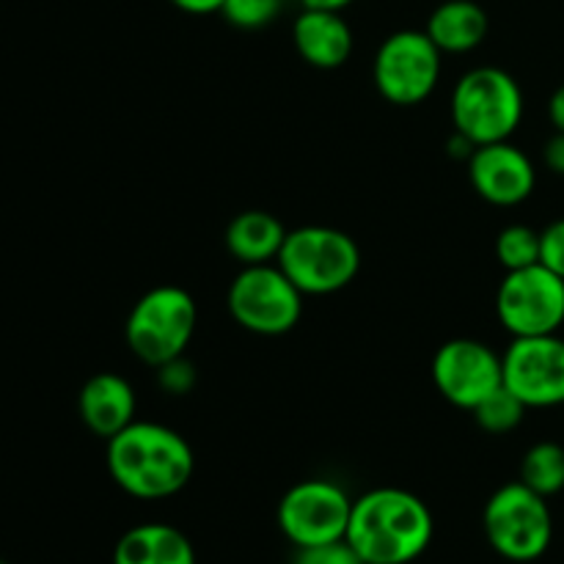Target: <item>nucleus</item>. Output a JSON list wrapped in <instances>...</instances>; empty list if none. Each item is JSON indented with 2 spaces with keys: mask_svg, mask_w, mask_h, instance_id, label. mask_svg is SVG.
<instances>
[{
  "mask_svg": "<svg viewBox=\"0 0 564 564\" xmlns=\"http://www.w3.org/2000/svg\"><path fill=\"white\" fill-rule=\"evenodd\" d=\"M108 471L132 499L163 501L191 482L196 455L176 430L135 419L108 441Z\"/></svg>",
  "mask_w": 564,
  "mask_h": 564,
  "instance_id": "f257e3e1",
  "label": "nucleus"
},
{
  "mask_svg": "<svg viewBox=\"0 0 564 564\" xmlns=\"http://www.w3.org/2000/svg\"><path fill=\"white\" fill-rule=\"evenodd\" d=\"M433 512L416 494L375 488L352 499L345 540L364 564H411L433 543Z\"/></svg>",
  "mask_w": 564,
  "mask_h": 564,
  "instance_id": "f03ea898",
  "label": "nucleus"
},
{
  "mask_svg": "<svg viewBox=\"0 0 564 564\" xmlns=\"http://www.w3.org/2000/svg\"><path fill=\"white\" fill-rule=\"evenodd\" d=\"M521 83L499 66L468 69L452 88L449 113L455 132L474 147L510 141L523 121Z\"/></svg>",
  "mask_w": 564,
  "mask_h": 564,
  "instance_id": "7ed1b4c3",
  "label": "nucleus"
},
{
  "mask_svg": "<svg viewBox=\"0 0 564 564\" xmlns=\"http://www.w3.org/2000/svg\"><path fill=\"white\" fill-rule=\"evenodd\" d=\"M279 268L303 295H334L361 270V251L347 231L334 226H301L286 231Z\"/></svg>",
  "mask_w": 564,
  "mask_h": 564,
  "instance_id": "20e7f679",
  "label": "nucleus"
},
{
  "mask_svg": "<svg viewBox=\"0 0 564 564\" xmlns=\"http://www.w3.org/2000/svg\"><path fill=\"white\" fill-rule=\"evenodd\" d=\"M198 306L182 286L163 284L138 297L127 317L124 336L143 364L158 369L171 358L185 356L196 336Z\"/></svg>",
  "mask_w": 564,
  "mask_h": 564,
  "instance_id": "39448f33",
  "label": "nucleus"
},
{
  "mask_svg": "<svg viewBox=\"0 0 564 564\" xmlns=\"http://www.w3.org/2000/svg\"><path fill=\"white\" fill-rule=\"evenodd\" d=\"M482 529L490 549L510 562H534L551 549L554 516L549 499L518 482L501 485L488 499Z\"/></svg>",
  "mask_w": 564,
  "mask_h": 564,
  "instance_id": "423d86ee",
  "label": "nucleus"
},
{
  "mask_svg": "<svg viewBox=\"0 0 564 564\" xmlns=\"http://www.w3.org/2000/svg\"><path fill=\"white\" fill-rule=\"evenodd\" d=\"M226 306L240 328L257 336H281L301 323L303 292L292 284L279 262L246 264L231 279Z\"/></svg>",
  "mask_w": 564,
  "mask_h": 564,
  "instance_id": "0eeeda50",
  "label": "nucleus"
},
{
  "mask_svg": "<svg viewBox=\"0 0 564 564\" xmlns=\"http://www.w3.org/2000/svg\"><path fill=\"white\" fill-rule=\"evenodd\" d=\"M496 317L507 334H560L564 325V279L545 264L510 270L496 292Z\"/></svg>",
  "mask_w": 564,
  "mask_h": 564,
  "instance_id": "6e6552de",
  "label": "nucleus"
},
{
  "mask_svg": "<svg viewBox=\"0 0 564 564\" xmlns=\"http://www.w3.org/2000/svg\"><path fill=\"white\" fill-rule=\"evenodd\" d=\"M350 512V494L334 479H303L281 496L275 521L295 549H306L345 540Z\"/></svg>",
  "mask_w": 564,
  "mask_h": 564,
  "instance_id": "1a4fd4ad",
  "label": "nucleus"
},
{
  "mask_svg": "<svg viewBox=\"0 0 564 564\" xmlns=\"http://www.w3.org/2000/svg\"><path fill=\"white\" fill-rule=\"evenodd\" d=\"M441 53L427 31H397L383 39L372 64L375 86L391 105H419L441 80Z\"/></svg>",
  "mask_w": 564,
  "mask_h": 564,
  "instance_id": "9d476101",
  "label": "nucleus"
},
{
  "mask_svg": "<svg viewBox=\"0 0 564 564\" xmlns=\"http://www.w3.org/2000/svg\"><path fill=\"white\" fill-rule=\"evenodd\" d=\"M430 372L438 394L463 411H474L505 386L501 356L479 339H449L441 345Z\"/></svg>",
  "mask_w": 564,
  "mask_h": 564,
  "instance_id": "9b49d317",
  "label": "nucleus"
},
{
  "mask_svg": "<svg viewBox=\"0 0 564 564\" xmlns=\"http://www.w3.org/2000/svg\"><path fill=\"white\" fill-rule=\"evenodd\" d=\"M505 386L527 408L564 405V339L560 334L516 336L501 356Z\"/></svg>",
  "mask_w": 564,
  "mask_h": 564,
  "instance_id": "f8f14e48",
  "label": "nucleus"
},
{
  "mask_svg": "<svg viewBox=\"0 0 564 564\" xmlns=\"http://www.w3.org/2000/svg\"><path fill=\"white\" fill-rule=\"evenodd\" d=\"M468 180L474 191L494 207H518L538 187V169L516 143H485L468 158Z\"/></svg>",
  "mask_w": 564,
  "mask_h": 564,
  "instance_id": "ddd939ff",
  "label": "nucleus"
},
{
  "mask_svg": "<svg viewBox=\"0 0 564 564\" xmlns=\"http://www.w3.org/2000/svg\"><path fill=\"white\" fill-rule=\"evenodd\" d=\"M135 389L116 372H99L83 383L77 397V413L83 424L99 438L110 441L116 433L135 422Z\"/></svg>",
  "mask_w": 564,
  "mask_h": 564,
  "instance_id": "4468645a",
  "label": "nucleus"
},
{
  "mask_svg": "<svg viewBox=\"0 0 564 564\" xmlns=\"http://www.w3.org/2000/svg\"><path fill=\"white\" fill-rule=\"evenodd\" d=\"M297 55L317 69H339L352 55V28L341 11L303 9L292 25Z\"/></svg>",
  "mask_w": 564,
  "mask_h": 564,
  "instance_id": "2eb2a0df",
  "label": "nucleus"
},
{
  "mask_svg": "<svg viewBox=\"0 0 564 564\" xmlns=\"http://www.w3.org/2000/svg\"><path fill=\"white\" fill-rule=\"evenodd\" d=\"M113 564H196V549L176 527L138 523L116 543Z\"/></svg>",
  "mask_w": 564,
  "mask_h": 564,
  "instance_id": "dca6fc26",
  "label": "nucleus"
},
{
  "mask_svg": "<svg viewBox=\"0 0 564 564\" xmlns=\"http://www.w3.org/2000/svg\"><path fill=\"white\" fill-rule=\"evenodd\" d=\"M286 226L264 209H246L226 226V248L231 257L246 264H270L279 259L286 240Z\"/></svg>",
  "mask_w": 564,
  "mask_h": 564,
  "instance_id": "f3484780",
  "label": "nucleus"
},
{
  "mask_svg": "<svg viewBox=\"0 0 564 564\" xmlns=\"http://www.w3.org/2000/svg\"><path fill=\"white\" fill-rule=\"evenodd\" d=\"M424 31L441 53H471L488 36V14L474 0H446L430 14Z\"/></svg>",
  "mask_w": 564,
  "mask_h": 564,
  "instance_id": "a211bd4d",
  "label": "nucleus"
},
{
  "mask_svg": "<svg viewBox=\"0 0 564 564\" xmlns=\"http://www.w3.org/2000/svg\"><path fill=\"white\" fill-rule=\"evenodd\" d=\"M521 479L527 488L534 494L551 496L562 494L564 490V446L554 444V441H540V444L529 446L527 455L521 460Z\"/></svg>",
  "mask_w": 564,
  "mask_h": 564,
  "instance_id": "6ab92c4d",
  "label": "nucleus"
},
{
  "mask_svg": "<svg viewBox=\"0 0 564 564\" xmlns=\"http://www.w3.org/2000/svg\"><path fill=\"white\" fill-rule=\"evenodd\" d=\"M527 411L529 408L523 405V402L518 400L507 386H501V389H496L488 400L479 402L471 413H474V422H477L485 433L507 435L523 422Z\"/></svg>",
  "mask_w": 564,
  "mask_h": 564,
  "instance_id": "aec40b11",
  "label": "nucleus"
},
{
  "mask_svg": "<svg viewBox=\"0 0 564 564\" xmlns=\"http://www.w3.org/2000/svg\"><path fill=\"white\" fill-rule=\"evenodd\" d=\"M496 259L501 268L510 270L532 268L540 262V231H534L527 224L505 226L496 237Z\"/></svg>",
  "mask_w": 564,
  "mask_h": 564,
  "instance_id": "412c9836",
  "label": "nucleus"
},
{
  "mask_svg": "<svg viewBox=\"0 0 564 564\" xmlns=\"http://www.w3.org/2000/svg\"><path fill=\"white\" fill-rule=\"evenodd\" d=\"M281 0H224L220 14L226 22L242 31H257V28L270 25L279 17Z\"/></svg>",
  "mask_w": 564,
  "mask_h": 564,
  "instance_id": "4be33fe9",
  "label": "nucleus"
},
{
  "mask_svg": "<svg viewBox=\"0 0 564 564\" xmlns=\"http://www.w3.org/2000/svg\"><path fill=\"white\" fill-rule=\"evenodd\" d=\"M292 564H364V560L347 540H334V543L295 549Z\"/></svg>",
  "mask_w": 564,
  "mask_h": 564,
  "instance_id": "5701e85b",
  "label": "nucleus"
},
{
  "mask_svg": "<svg viewBox=\"0 0 564 564\" xmlns=\"http://www.w3.org/2000/svg\"><path fill=\"white\" fill-rule=\"evenodd\" d=\"M196 380H198L196 367H193L185 356L171 358V361L160 364L158 367V383L165 394H176V397L187 394V391H193Z\"/></svg>",
  "mask_w": 564,
  "mask_h": 564,
  "instance_id": "b1692460",
  "label": "nucleus"
},
{
  "mask_svg": "<svg viewBox=\"0 0 564 564\" xmlns=\"http://www.w3.org/2000/svg\"><path fill=\"white\" fill-rule=\"evenodd\" d=\"M540 264L564 279V218L551 220L540 231Z\"/></svg>",
  "mask_w": 564,
  "mask_h": 564,
  "instance_id": "393cba45",
  "label": "nucleus"
},
{
  "mask_svg": "<svg viewBox=\"0 0 564 564\" xmlns=\"http://www.w3.org/2000/svg\"><path fill=\"white\" fill-rule=\"evenodd\" d=\"M543 163L551 174L564 176V132L554 130V135L543 143Z\"/></svg>",
  "mask_w": 564,
  "mask_h": 564,
  "instance_id": "a878e982",
  "label": "nucleus"
},
{
  "mask_svg": "<svg viewBox=\"0 0 564 564\" xmlns=\"http://www.w3.org/2000/svg\"><path fill=\"white\" fill-rule=\"evenodd\" d=\"M171 3L187 14H213L224 9V0H171Z\"/></svg>",
  "mask_w": 564,
  "mask_h": 564,
  "instance_id": "bb28decb",
  "label": "nucleus"
},
{
  "mask_svg": "<svg viewBox=\"0 0 564 564\" xmlns=\"http://www.w3.org/2000/svg\"><path fill=\"white\" fill-rule=\"evenodd\" d=\"M549 119L551 124H554V130L564 132V83L560 88H556L554 94H551L549 99Z\"/></svg>",
  "mask_w": 564,
  "mask_h": 564,
  "instance_id": "cd10ccee",
  "label": "nucleus"
},
{
  "mask_svg": "<svg viewBox=\"0 0 564 564\" xmlns=\"http://www.w3.org/2000/svg\"><path fill=\"white\" fill-rule=\"evenodd\" d=\"M352 0H303V6L306 9H325V11H341L347 9Z\"/></svg>",
  "mask_w": 564,
  "mask_h": 564,
  "instance_id": "c85d7f7f",
  "label": "nucleus"
},
{
  "mask_svg": "<svg viewBox=\"0 0 564 564\" xmlns=\"http://www.w3.org/2000/svg\"><path fill=\"white\" fill-rule=\"evenodd\" d=\"M0 564H6V562H0Z\"/></svg>",
  "mask_w": 564,
  "mask_h": 564,
  "instance_id": "c756f323",
  "label": "nucleus"
}]
</instances>
